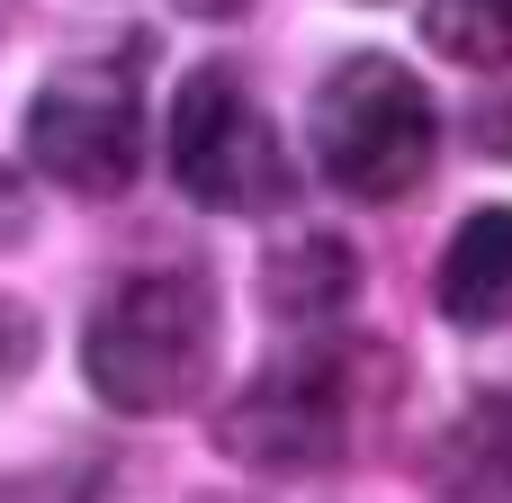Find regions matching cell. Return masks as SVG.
I'll return each instance as SVG.
<instances>
[{"label": "cell", "mask_w": 512, "mask_h": 503, "mask_svg": "<svg viewBox=\"0 0 512 503\" xmlns=\"http://www.w3.org/2000/svg\"><path fill=\"white\" fill-rule=\"evenodd\" d=\"M423 36L468 72H512V0H423Z\"/></svg>", "instance_id": "cell-9"}, {"label": "cell", "mask_w": 512, "mask_h": 503, "mask_svg": "<svg viewBox=\"0 0 512 503\" xmlns=\"http://www.w3.org/2000/svg\"><path fill=\"white\" fill-rule=\"evenodd\" d=\"M27 360H36V315L0 288V387H9V378H27Z\"/></svg>", "instance_id": "cell-10"}, {"label": "cell", "mask_w": 512, "mask_h": 503, "mask_svg": "<svg viewBox=\"0 0 512 503\" xmlns=\"http://www.w3.org/2000/svg\"><path fill=\"white\" fill-rule=\"evenodd\" d=\"M27 162L72 198H117L144 171V90L135 63H63L27 99Z\"/></svg>", "instance_id": "cell-4"}, {"label": "cell", "mask_w": 512, "mask_h": 503, "mask_svg": "<svg viewBox=\"0 0 512 503\" xmlns=\"http://www.w3.org/2000/svg\"><path fill=\"white\" fill-rule=\"evenodd\" d=\"M216 369V279L207 270H144L99 297L81 333V378L117 414H180Z\"/></svg>", "instance_id": "cell-1"}, {"label": "cell", "mask_w": 512, "mask_h": 503, "mask_svg": "<svg viewBox=\"0 0 512 503\" xmlns=\"http://www.w3.org/2000/svg\"><path fill=\"white\" fill-rule=\"evenodd\" d=\"M432 495L441 503H512V396H477L432 441Z\"/></svg>", "instance_id": "cell-7"}, {"label": "cell", "mask_w": 512, "mask_h": 503, "mask_svg": "<svg viewBox=\"0 0 512 503\" xmlns=\"http://www.w3.org/2000/svg\"><path fill=\"white\" fill-rule=\"evenodd\" d=\"M351 243H333V234H297L279 261H270V279H261V297L279 306V324H333V306L351 297Z\"/></svg>", "instance_id": "cell-8"}, {"label": "cell", "mask_w": 512, "mask_h": 503, "mask_svg": "<svg viewBox=\"0 0 512 503\" xmlns=\"http://www.w3.org/2000/svg\"><path fill=\"white\" fill-rule=\"evenodd\" d=\"M432 297L459 333H495L512 324V207H477L459 216L441 270H432Z\"/></svg>", "instance_id": "cell-6"}, {"label": "cell", "mask_w": 512, "mask_h": 503, "mask_svg": "<svg viewBox=\"0 0 512 503\" xmlns=\"http://www.w3.org/2000/svg\"><path fill=\"white\" fill-rule=\"evenodd\" d=\"M216 441H225L243 468H270V477H315V468H333V459L351 450V378H342V360H333V351H297V360L261 369V378L225 405Z\"/></svg>", "instance_id": "cell-5"}, {"label": "cell", "mask_w": 512, "mask_h": 503, "mask_svg": "<svg viewBox=\"0 0 512 503\" xmlns=\"http://www.w3.org/2000/svg\"><path fill=\"white\" fill-rule=\"evenodd\" d=\"M171 180L189 207L207 216H261L288 198V153H279V126L261 117V99L243 90V72L207 63L180 81L171 99Z\"/></svg>", "instance_id": "cell-3"}, {"label": "cell", "mask_w": 512, "mask_h": 503, "mask_svg": "<svg viewBox=\"0 0 512 503\" xmlns=\"http://www.w3.org/2000/svg\"><path fill=\"white\" fill-rule=\"evenodd\" d=\"M441 153V108L396 54H342L315 90V162L342 198H414Z\"/></svg>", "instance_id": "cell-2"}, {"label": "cell", "mask_w": 512, "mask_h": 503, "mask_svg": "<svg viewBox=\"0 0 512 503\" xmlns=\"http://www.w3.org/2000/svg\"><path fill=\"white\" fill-rule=\"evenodd\" d=\"M477 135H486V144H495V153H512V99H495V108H486V117H477Z\"/></svg>", "instance_id": "cell-11"}]
</instances>
